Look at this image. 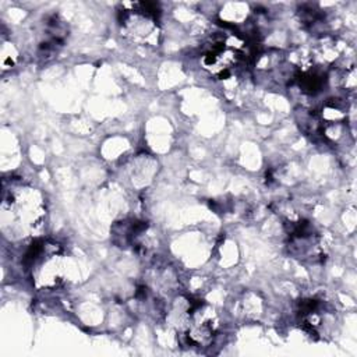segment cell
I'll use <instances>...</instances> for the list:
<instances>
[{"mask_svg": "<svg viewBox=\"0 0 357 357\" xmlns=\"http://www.w3.org/2000/svg\"><path fill=\"white\" fill-rule=\"evenodd\" d=\"M1 209L4 215L10 213L15 227L25 233L38 230L45 218V204L40 194L35 188L18 183L4 188Z\"/></svg>", "mask_w": 357, "mask_h": 357, "instance_id": "6da1fadb", "label": "cell"}, {"mask_svg": "<svg viewBox=\"0 0 357 357\" xmlns=\"http://www.w3.org/2000/svg\"><path fill=\"white\" fill-rule=\"evenodd\" d=\"M156 3H126L120 10V25L123 35L142 46H158L160 31L156 22L159 15Z\"/></svg>", "mask_w": 357, "mask_h": 357, "instance_id": "7a4b0ae2", "label": "cell"}, {"mask_svg": "<svg viewBox=\"0 0 357 357\" xmlns=\"http://www.w3.org/2000/svg\"><path fill=\"white\" fill-rule=\"evenodd\" d=\"M244 40L237 36H226L213 40L202 54V66L220 79L229 78L234 68L244 60Z\"/></svg>", "mask_w": 357, "mask_h": 357, "instance_id": "3957f363", "label": "cell"}]
</instances>
